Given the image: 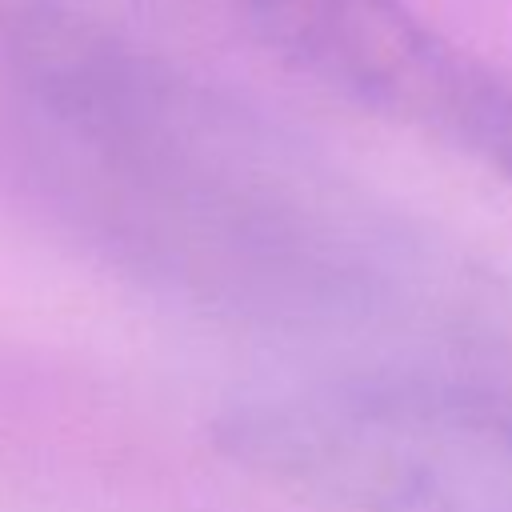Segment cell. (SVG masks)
Here are the masks:
<instances>
[{"instance_id": "6da1fadb", "label": "cell", "mask_w": 512, "mask_h": 512, "mask_svg": "<svg viewBox=\"0 0 512 512\" xmlns=\"http://www.w3.org/2000/svg\"><path fill=\"white\" fill-rule=\"evenodd\" d=\"M0 200L104 272L256 332L468 308L464 272L304 136L56 4L0 0Z\"/></svg>"}, {"instance_id": "7a4b0ae2", "label": "cell", "mask_w": 512, "mask_h": 512, "mask_svg": "<svg viewBox=\"0 0 512 512\" xmlns=\"http://www.w3.org/2000/svg\"><path fill=\"white\" fill-rule=\"evenodd\" d=\"M212 444L340 512H512V384L384 368L232 400Z\"/></svg>"}, {"instance_id": "3957f363", "label": "cell", "mask_w": 512, "mask_h": 512, "mask_svg": "<svg viewBox=\"0 0 512 512\" xmlns=\"http://www.w3.org/2000/svg\"><path fill=\"white\" fill-rule=\"evenodd\" d=\"M256 40L348 104L512 184V76L408 0H232Z\"/></svg>"}]
</instances>
